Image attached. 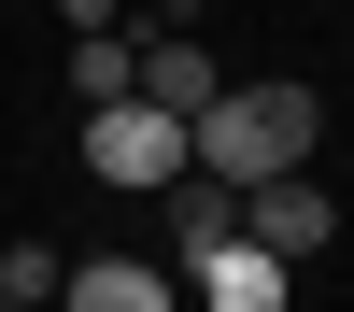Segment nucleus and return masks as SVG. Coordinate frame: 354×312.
Here are the masks:
<instances>
[{
  "label": "nucleus",
  "instance_id": "1",
  "mask_svg": "<svg viewBox=\"0 0 354 312\" xmlns=\"http://www.w3.org/2000/svg\"><path fill=\"white\" fill-rule=\"evenodd\" d=\"M312 142H326V100H312V85H213V100L185 113V156L213 170V185H255V170H298Z\"/></svg>",
  "mask_w": 354,
  "mask_h": 312
},
{
  "label": "nucleus",
  "instance_id": "2",
  "mask_svg": "<svg viewBox=\"0 0 354 312\" xmlns=\"http://www.w3.org/2000/svg\"><path fill=\"white\" fill-rule=\"evenodd\" d=\"M85 170H100L113 199H156L170 170H185V113L142 100V85H128V100H85Z\"/></svg>",
  "mask_w": 354,
  "mask_h": 312
},
{
  "label": "nucleus",
  "instance_id": "3",
  "mask_svg": "<svg viewBox=\"0 0 354 312\" xmlns=\"http://www.w3.org/2000/svg\"><path fill=\"white\" fill-rule=\"evenodd\" d=\"M185 298L198 312H283V298H298V255H270L255 227H213V241L185 255Z\"/></svg>",
  "mask_w": 354,
  "mask_h": 312
},
{
  "label": "nucleus",
  "instance_id": "4",
  "mask_svg": "<svg viewBox=\"0 0 354 312\" xmlns=\"http://www.w3.org/2000/svg\"><path fill=\"white\" fill-rule=\"evenodd\" d=\"M241 227H255L270 255H326V241H340V199L312 185V156H298V170H255V185H241Z\"/></svg>",
  "mask_w": 354,
  "mask_h": 312
},
{
  "label": "nucleus",
  "instance_id": "5",
  "mask_svg": "<svg viewBox=\"0 0 354 312\" xmlns=\"http://www.w3.org/2000/svg\"><path fill=\"white\" fill-rule=\"evenodd\" d=\"M57 298H71V312H170V298H185V270H142V255H71V270H57Z\"/></svg>",
  "mask_w": 354,
  "mask_h": 312
},
{
  "label": "nucleus",
  "instance_id": "6",
  "mask_svg": "<svg viewBox=\"0 0 354 312\" xmlns=\"http://www.w3.org/2000/svg\"><path fill=\"white\" fill-rule=\"evenodd\" d=\"M128 85H142V100H170V113H198V100L227 85V71H213L198 43H170V28H142V71H128Z\"/></svg>",
  "mask_w": 354,
  "mask_h": 312
},
{
  "label": "nucleus",
  "instance_id": "7",
  "mask_svg": "<svg viewBox=\"0 0 354 312\" xmlns=\"http://www.w3.org/2000/svg\"><path fill=\"white\" fill-rule=\"evenodd\" d=\"M128 71H142V28H128V43H113V28L71 43V100H128Z\"/></svg>",
  "mask_w": 354,
  "mask_h": 312
},
{
  "label": "nucleus",
  "instance_id": "8",
  "mask_svg": "<svg viewBox=\"0 0 354 312\" xmlns=\"http://www.w3.org/2000/svg\"><path fill=\"white\" fill-rule=\"evenodd\" d=\"M57 270H71V255H43V241H15V255H0V312H28V298H57Z\"/></svg>",
  "mask_w": 354,
  "mask_h": 312
}]
</instances>
